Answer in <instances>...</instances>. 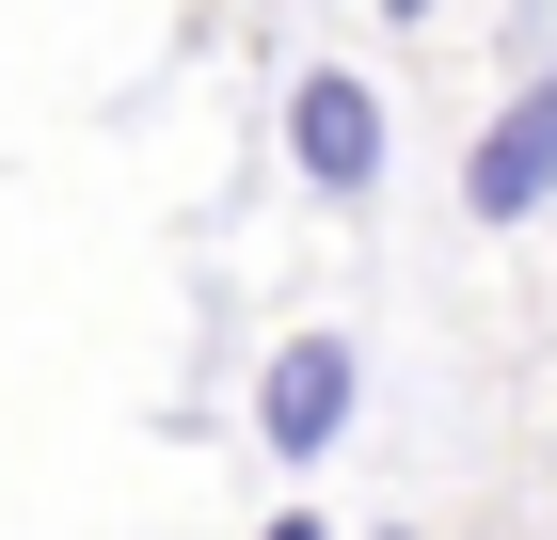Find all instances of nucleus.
<instances>
[{
  "label": "nucleus",
  "instance_id": "obj_4",
  "mask_svg": "<svg viewBox=\"0 0 557 540\" xmlns=\"http://www.w3.org/2000/svg\"><path fill=\"white\" fill-rule=\"evenodd\" d=\"M256 540H335V525H319V508H287V525H256Z\"/></svg>",
  "mask_w": 557,
  "mask_h": 540
},
{
  "label": "nucleus",
  "instance_id": "obj_2",
  "mask_svg": "<svg viewBox=\"0 0 557 540\" xmlns=\"http://www.w3.org/2000/svg\"><path fill=\"white\" fill-rule=\"evenodd\" d=\"M287 175L319 208H367L383 191V80L367 64H302L287 80Z\"/></svg>",
  "mask_w": 557,
  "mask_h": 540
},
{
  "label": "nucleus",
  "instance_id": "obj_3",
  "mask_svg": "<svg viewBox=\"0 0 557 540\" xmlns=\"http://www.w3.org/2000/svg\"><path fill=\"white\" fill-rule=\"evenodd\" d=\"M462 208H478V223H542V208H557V80H525L510 112L462 143Z\"/></svg>",
  "mask_w": 557,
  "mask_h": 540
},
{
  "label": "nucleus",
  "instance_id": "obj_6",
  "mask_svg": "<svg viewBox=\"0 0 557 540\" xmlns=\"http://www.w3.org/2000/svg\"><path fill=\"white\" fill-rule=\"evenodd\" d=\"M367 540H414V525H367Z\"/></svg>",
  "mask_w": 557,
  "mask_h": 540
},
{
  "label": "nucleus",
  "instance_id": "obj_1",
  "mask_svg": "<svg viewBox=\"0 0 557 540\" xmlns=\"http://www.w3.org/2000/svg\"><path fill=\"white\" fill-rule=\"evenodd\" d=\"M350 414H367V350H350L335 318H302L287 350L256 366V445L302 477V461H335V445H350Z\"/></svg>",
  "mask_w": 557,
  "mask_h": 540
},
{
  "label": "nucleus",
  "instance_id": "obj_5",
  "mask_svg": "<svg viewBox=\"0 0 557 540\" xmlns=\"http://www.w3.org/2000/svg\"><path fill=\"white\" fill-rule=\"evenodd\" d=\"M414 16H430V0H383V33H414Z\"/></svg>",
  "mask_w": 557,
  "mask_h": 540
}]
</instances>
